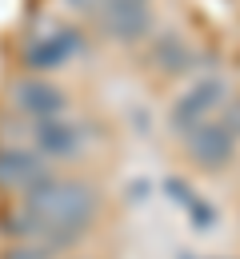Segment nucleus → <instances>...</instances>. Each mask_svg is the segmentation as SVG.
Instances as JSON below:
<instances>
[{"mask_svg":"<svg viewBox=\"0 0 240 259\" xmlns=\"http://www.w3.org/2000/svg\"><path fill=\"white\" fill-rule=\"evenodd\" d=\"M20 207L44 227L40 243L56 255L60 247L76 243L88 231L92 211H96V192L84 180H56V176H48V180H40V184H32L24 192Z\"/></svg>","mask_w":240,"mask_h":259,"instance_id":"f257e3e1","label":"nucleus"},{"mask_svg":"<svg viewBox=\"0 0 240 259\" xmlns=\"http://www.w3.org/2000/svg\"><path fill=\"white\" fill-rule=\"evenodd\" d=\"M224 100H228L224 76H200V80H192V84L180 92V100L172 104V112H168L172 132L192 136L196 128H204L208 120H216V112H220Z\"/></svg>","mask_w":240,"mask_h":259,"instance_id":"f03ea898","label":"nucleus"},{"mask_svg":"<svg viewBox=\"0 0 240 259\" xmlns=\"http://www.w3.org/2000/svg\"><path fill=\"white\" fill-rule=\"evenodd\" d=\"M236 148H240V104H232L224 116L208 120L204 128H196L188 136L192 160L200 163V167H208V171L224 167V163L236 156Z\"/></svg>","mask_w":240,"mask_h":259,"instance_id":"7ed1b4c3","label":"nucleus"},{"mask_svg":"<svg viewBox=\"0 0 240 259\" xmlns=\"http://www.w3.org/2000/svg\"><path fill=\"white\" fill-rule=\"evenodd\" d=\"M76 52H80V32L56 24V28H44V32L28 36L20 56H24V64L32 72H52V68H64Z\"/></svg>","mask_w":240,"mask_h":259,"instance_id":"20e7f679","label":"nucleus"},{"mask_svg":"<svg viewBox=\"0 0 240 259\" xmlns=\"http://www.w3.org/2000/svg\"><path fill=\"white\" fill-rule=\"evenodd\" d=\"M12 108L24 112L32 124H44V120H60L64 116L68 96H64V88H56V84H48L40 76H24V80L12 84Z\"/></svg>","mask_w":240,"mask_h":259,"instance_id":"39448f33","label":"nucleus"},{"mask_svg":"<svg viewBox=\"0 0 240 259\" xmlns=\"http://www.w3.org/2000/svg\"><path fill=\"white\" fill-rule=\"evenodd\" d=\"M96 16H100V28L120 44H132L140 36H148V28H152V12L144 0H104L96 8Z\"/></svg>","mask_w":240,"mask_h":259,"instance_id":"423d86ee","label":"nucleus"},{"mask_svg":"<svg viewBox=\"0 0 240 259\" xmlns=\"http://www.w3.org/2000/svg\"><path fill=\"white\" fill-rule=\"evenodd\" d=\"M32 144L44 160H76L88 144V132L76 120H44V124H32Z\"/></svg>","mask_w":240,"mask_h":259,"instance_id":"0eeeda50","label":"nucleus"},{"mask_svg":"<svg viewBox=\"0 0 240 259\" xmlns=\"http://www.w3.org/2000/svg\"><path fill=\"white\" fill-rule=\"evenodd\" d=\"M48 180V163L32 148H0V188L28 192L32 184Z\"/></svg>","mask_w":240,"mask_h":259,"instance_id":"6e6552de","label":"nucleus"},{"mask_svg":"<svg viewBox=\"0 0 240 259\" xmlns=\"http://www.w3.org/2000/svg\"><path fill=\"white\" fill-rule=\"evenodd\" d=\"M152 60L164 68V72H180V68L192 64V48L180 40V36H160L152 44Z\"/></svg>","mask_w":240,"mask_h":259,"instance_id":"1a4fd4ad","label":"nucleus"},{"mask_svg":"<svg viewBox=\"0 0 240 259\" xmlns=\"http://www.w3.org/2000/svg\"><path fill=\"white\" fill-rule=\"evenodd\" d=\"M4 259H52V251L44 247V243H12Z\"/></svg>","mask_w":240,"mask_h":259,"instance_id":"9d476101","label":"nucleus"},{"mask_svg":"<svg viewBox=\"0 0 240 259\" xmlns=\"http://www.w3.org/2000/svg\"><path fill=\"white\" fill-rule=\"evenodd\" d=\"M72 8H76V12H96V8H100L104 0H68Z\"/></svg>","mask_w":240,"mask_h":259,"instance_id":"9b49d317","label":"nucleus"}]
</instances>
